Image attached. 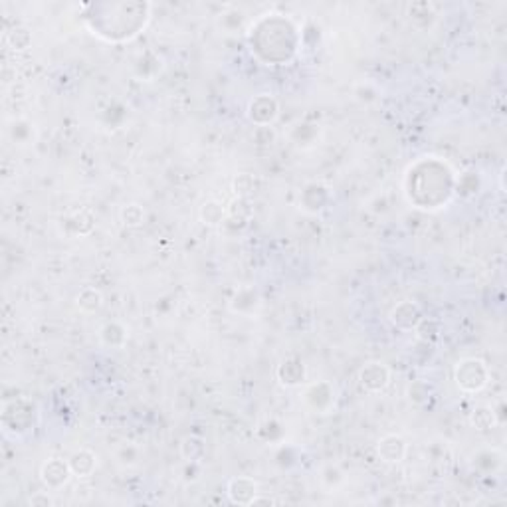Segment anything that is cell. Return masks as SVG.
<instances>
[{
    "label": "cell",
    "mask_w": 507,
    "mask_h": 507,
    "mask_svg": "<svg viewBox=\"0 0 507 507\" xmlns=\"http://www.w3.org/2000/svg\"><path fill=\"white\" fill-rule=\"evenodd\" d=\"M456 383L464 390H480L488 383V368L477 359H466L456 367Z\"/></svg>",
    "instance_id": "6da1fadb"
},
{
    "label": "cell",
    "mask_w": 507,
    "mask_h": 507,
    "mask_svg": "<svg viewBox=\"0 0 507 507\" xmlns=\"http://www.w3.org/2000/svg\"><path fill=\"white\" fill-rule=\"evenodd\" d=\"M359 381H361L363 388H367L368 392H381L390 383V373H388V368L383 363H368L361 370Z\"/></svg>",
    "instance_id": "7a4b0ae2"
},
{
    "label": "cell",
    "mask_w": 507,
    "mask_h": 507,
    "mask_svg": "<svg viewBox=\"0 0 507 507\" xmlns=\"http://www.w3.org/2000/svg\"><path fill=\"white\" fill-rule=\"evenodd\" d=\"M278 115V102L270 95H258L248 105V117L258 125H268Z\"/></svg>",
    "instance_id": "3957f363"
},
{
    "label": "cell",
    "mask_w": 507,
    "mask_h": 507,
    "mask_svg": "<svg viewBox=\"0 0 507 507\" xmlns=\"http://www.w3.org/2000/svg\"><path fill=\"white\" fill-rule=\"evenodd\" d=\"M377 452H379V458L386 464H399L406 456V442L403 440V436L388 434V436L379 440Z\"/></svg>",
    "instance_id": "277c9868"
},
{
    "label": "cell",
    "mask_w": 507,
    "mask_h": 507,
    "mask_svg": "<svg viewBox=\"0 0 507 507\" xmlns=\"http://www.w3.org/2000/svg\"><path fill=\"white\" fill-rule=\"evenodd\" d=\"M42 482L52 488V490H58L62 488L68 480H70V464L62 462V460H48L44 466H42Z\"/></svg>",
    "instance_id": "5b68a950"
},
{
    "label": "cell",
    "mask_w": 507,
    "mask_h": 507,
    "mask_svg": "<svg viewBox=\"0 0 507 507\" xmlns=\"http://www.w3.org/2000/svg\"><path fill=\"white\" fill-rule=\"evenodd\" d=\"M258 493V484L252 477H234L228 484V495L234 504H254Z\"/></svg>",
    "instance_id": "8992f818"
},
{
    "label": "cell",
    "mask_w": 507,
    "mask_h": 507,
    "mask_svg": "<svg viewBox=\"0 0 507 507\" xmlns=\"http://www.w3.org/2000/svg\"><path fill=\"white\" fill-rule=\"evenodd\" d=\"M70 470L75 477H88L95 470V454L89 450H80L70 458Z\"/></svg>",
    "instance_id": "52a82bcc"
},
{
    "label": "cell",
    "mask_w": 507,
    "mask_h": 507,
    "mask_svg": "<svg viewBox=\"0 0 507 507\" xmlns=\"http://www.w3.org/2000/svg\"><path fill=\"white\" fill-rule=\"evenodd\" d=\"M323 385L325 383H317V385H311L307 388V392H305V401L307 404L317 410V412H327L329 410V406L333 404V390H325V394L321 392L323 390Z\"/></svg>",
    "instance_id": "ba28073f"
},
{
    "label": "cell",
    "mask_w": 507,
    "mask_h": 507,
    "mask_svg": "<svg viewBox=\"0 0 507 507\" xmlns=\"http://www.w3.org/2000/svg\"><path fill=\"white\" fill-rule=\"evenodd\" d=\"M278 377L283 385L287 386H296L303 381L305 377V370H303V365L299 361H285L280 368H278Z\"/></svg>",
    "instance_id": "9c48e42d"
},
{
    "label": "cell",
    "mask_w": 507,
    "mask_h": 507,
    "mask_svg": "<svg viewBox=\"0 0 507 507\" xmlns=\"http://www.w3.org/2000/svg\"><path fill=\"white\" fill-rule=\"evenodd\" d=\"M104 305V298L102 294L95 290V287H84L78 296V307L84 311V314H95L99 311Z\"/></svg>",
    "instance_id": "30bf717a"
},
{
    "label": "cell",
    "mask_w": 507,
    "mask_h": 507,
    "mask_svg": "<svg viewBox=\"0 0 507 507\" xmlns=\"http://www.w3.org/2000/svg\"><path fill=\"white\" fill-rule=\"evenodd\" d=\"M224 207L218 202V200H207L202 207H200V220L204 224H210V226H216L224 220Z\"/></svg>",
    "instance_id": "8fae6325"
},
{
    "label": "cell",
    "mask_w": 507,
    "mask_h": 507,
    "mask_svg": "<svg viewBox=\"0 0 507 507\" xmlns=\"http://www.w3.org/2000/svg\"><path fill=\"white\" fill-rule=\"evenodd\" d=\"M406 311H408V314H403L399 307H394V311L390 314L392 323H394V325H399V327H403V329H412V327H418V321L410 319V315H412V317H422L418 307H416L412 301H408V309H406Z\"/></svg>",
    "instance_id": "7c38bea8"
},
{
    "label": "cell",
    "mask_w": 507,
    "mask_h": 507,
    "mask_svg": "<svg viewBox=\"0 0 507 507\" xmlns=\"http://www.w3.org/2000/svg\"><path fill=\"white\" fill-rule=\"evenodd\" d=\"M121 220L125 226L137 228L145 222V210L139 204H127L121 209Z\"/></svg>",
    "instance_id": "4fadbf2b"
},
{
    "label": "cell",
    "mask_w": 507,
    "mask_h": 507,
    "mask_svg": "<svg viewBox=\"0 0 507 507\" xmlns=\"http://www.w3.org/2000/svg\"><path fill=\"white\" fill-rule=\"evenodd\" d=\"M473 424L477 426V430H488L493 426V410L488 408H480L473 414Z\"/></svg>",
    "instance_id": "5bb4252c"
},
{
    "label": "cell",
    "mask_w": 507,
    "mask_h": 507,
    "mask_svg": "<svg viewBox=\"0 0 507 507\" xmlns=\"http://www.w3.org/2000/svg\"><path fill=\"white\" fill-rule=\"evenodd\" d=\"M30 504H32V506H38V504H44V506H50V504H52V499H50L48 495H40V493H36L34 497L30 499Z\"/></svg>",
    "instance_id": "9a60e30c"
}]
</instances>
